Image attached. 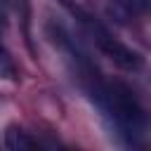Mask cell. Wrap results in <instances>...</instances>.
<instances>
[{"label": "cell", "mask_w": 151, "mask_h": 151, "mask_svg": "<svg viewBox=\"0 0 151 151\" xmlns=\"http://www.w3.org/2000/svg\"><path fill=\"white\" fill-rule=\"evenodd\" d=\"M85 85L109 130L127 146H144L146 134L151 132V113L137 92L120 80H104L101 76Z\"/></svg>", "instance_id": "6da1fadb"}, {"label": "cell", "mask_w": 151, "mask_h": 151, "mask_svg": "<svg viewBox=\"0 0 151 151\" xmlns=\"http://www.w3.org/2000/svg\"><path fill=\"white\" fill-rule=\"evenodd\" d=\"M78 17H80L87 35L92 38V42L99 47V52H104L118 68H123V71H139V68L144 66L142 54H139L137 50L127 47L125 42H120L118 38H113V33H111L101 21H97L94 17L83 14V12H78Z\"/></svg>", "instance_id": "7a4b0ae2"}, {"label": "cell", "mask_w": 151, "mask_h": 151, "mask_svg": "<svg viewBox=\"0 0 151 151\" xmlns=\"http://www.w3.org/2000/svg\"><path fill=\"white\" fill-rule=\"evenodd\" d=\"M5 146L12 151H26V149H38V139H33L24 127L19 125H9L5 130Z\"/></svg>", "instance_id": "3957f363"}, {"label": "cell", "mask_w": 151, "mask_h": 151, "mask_svg": "<svg viewBox=\"0 0 151 151\" xmlns=\"http://www.w3.org/2000/svg\"><path fill=\"white\" fill-rule=\"evenodd\" d=\"M5 31H7V19H5V14L0 12V35H2Z\"/></svg>", "instance_id": "8992f818"}, {"label": "cell", "mask_w": 151, "mask_h": 151, "mask_svg": "<svg viewBox=\"0 0 151 151\" xmlns=\"http://www.w3.org/2000/svg\"><path fill=\"white\" fill-rule=\"evenodd\" d=\"M0 78H17V66L2 45H0Z\"/></svg>", "instance_id": "5b68a950"}, {"label": "cell", "mask_w": 151, "mask_h": 151, "mask_svg": "<svg viewBox=\"0 0 151 151\" xmlns=\"http://www.w3.org/2000/svg\"><path fill=\"white\" fill-rule=\"evenodd\" d=\"M113 5L125 17H151V0H113Z\"/></svg>", "instance_id": "277c9868"}]
</instances>
